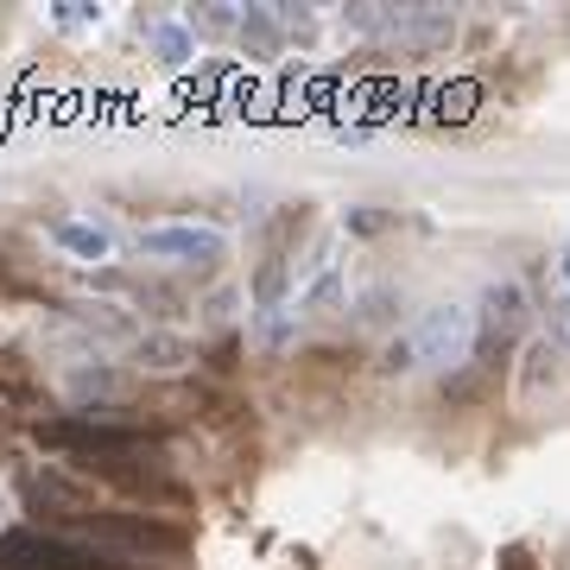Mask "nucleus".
<instances>
[{
	"instance_id": "nucleus-26",
	"label": "nucleus",
	"mask_w": 570,
	"mask_h": 570,
	"mask_svg": "<svg viewBox=\"0 0 570 570\" xmlns=\"http://www.w3.org/2000/svg\"><path fill=\"white\" fill-rule=\"evenodd\" d=\"M0 513H7V501H0Z\"/></svg>"
},
{
	"instance_id": "nucleus-10",
	"label": "nucleus",
	"mask_w": 570,
	"mask_h": 570,
	"mask_svg": "<svg viewBox=\"0 0 570 570\" xmlns=\"http://www.w3.org/2000/svg\"><path fill=\"white\" fill-rule=\"evenodd\" d=\"M0 406L7 412H45V381L20 348H0Z\"/></svg>"
},
{
	"instance_id": "nucleus-23",
	"label": "nucleus",
	"mask_w": 570,
	"mask_h": 570,
	"mask_svg": "<svg viewBox=\"0 0 570 570\" xmlns=\"http://www.w3.org/2000/svg\"><path fill=\"white\" fill-rule=\"evenodd\" d=\"M273 20H279V32H292V39H311V13L305 7H273Z\"/></svg>"
},
{
	"instance_id": "nucleus-4",
	"label": "nucleus",
	"mask_w": 570,
	"mask_h": 570,
	"mask_svg": "<svg viewBox=\"0 0 570 570\" xmlns=\"http://www.w3.org/2000/svg\"><path fill=\"white\" fill-rule=\"evenodd\" d=\"M412 343H419V367H463L475 355V311L438 298V305L419 311Z\"/></svg>"
},
{
	"instance_id": "nucleus-6",
	"label": "nucleus",
	"mask_w": 570,
	"mask_h": 570,
	"mask_svg": "<svg viewBox=\"0 0 570 570\" xmlns=\"http://www.w3.org/2000/svg\"><path fill=\"white\" fill-rule=\"evenodd\" d=\"M140 254L165 266H216L228 254V235L209 223H159V228H140Z\"/></svg>"
},
{
	"instance_id": "nucleus-15",
	"label": "nucleus",
	"mask_w": 570,
	"mask_h": 570,
	"mask_svg": "<svg viewBox=\"0 0 570 570\" xmlns=\"http://www.w3.org/2000/svg\"><path fill=\"white\" fill-rule=\"evenodd\" d=\"M242 45L254 58H279V20H273V7H242Z\"/></svg>"
},
{
	"instance_id": "nucleus-19",
	"label": "nucleus",
	"mask_w": 570,
	"mask_h": 570,
	"mask_svg": "<svg viewBox=\"0 0 570 570\" xmlns=\"http://www.w3.org/2000/svg\"><path fill=\"white\" fill-rule=\"evenodd\" d=\"M355 317H362V324H387V317H393V285H374V292H362Z\"/></svg>"
},
{
	"instance_id": "nucleus-17",
	"label": "nucleus",
	"mask_w": 570,
	"mask_h": 570,
	"mask_svg": "<svg viewBox=\"0 0 570 570\" xmlns=\"http://www.w3.org/2000/svg\"><path fill=\"white\" fill-rule=\"evenodd\" d=\"M381 374H419V343H412V330H400V336L381 348Z\"/></svg>"
},
{
	"instance_id": "nucleus-18",
	"label": "nucleus",
	"mask_w": 570,
	"mask_h": 570,
	"mask_svg": "<svg viewBox=\"0 0 570 570\" xmlns=\"http://www.w3.org/2000/svg\"><path fill=\"white\" fill-rule=\"evenodd\" d=\"M190 32H209V39L216 32H242V7H197L190 13Z\"/></svg>"
},
{
	"instance_id": "nucleus-21",
	"label": "nucleus",
	"mask_w": 570,
	"mask_h": 570,
	"mask_svg": "<svg viewBox=\"0 0 570 570\" xmlns=\"http://www.w3.org/2000/svg\"><path fill=\"white\" fill-rule=\"evenodd\" d=\"M51 20L77 32V26H96V20H102V7H89V0H58V7H51Z\"/></svg>"
},
{
	"instance_id": "nucleus-1",
	"label": "nucleus",
	"mask_w": 570,
	"mask_h": 570,
	"mask_svg": "<svg viewBox=\"0 0 570 570\" xmlns=\"http://www.w3.org/2000/svg\"><path fill=\"white\" fill-rule=\"evenodd\" d=\"M63 539H77V546L102 551L115 558L121 570H146V564H178L190 558V532L178 520H159V513H134V508H96L70 520Z\"/></svg>"
},
{
	"instance_id": "nucleus-5",
	"label": "nucleus",
	"mask_w": 570,
	"mask_h": 570,
	"mask_svg": "<svg viewBox=\"0 0 570 570\" xmlns=\"http://www.w3.org/2000/svg\"><path fill=\"white\" fill-rule=\"evenodd\" d=\"M520 330H527V285L494 279L489 292H482V311H475V355H482V362H501Z\"/></svg>"
},
{
	"instance_id": "nucleus-8",
	"label": "nucleus",
	"mask_w": 570,
	"mask_h": 570,
	"mask_svg": "<svg viewBox=\"0 0 570 570\" xmlns=\"http://www.w3.org/2000/svg\"><path fill=\"white\" fill-rule=\"evenodd\" d=\"M26 501H32V513H45V527L51 532H63L70 520H82V513H96L89 482H77L70 469H39V475L26 482Z\"/></svg>"
},
{
	"instance_id": "nucleus-12",
	"label": "nucleus",
	"mask_w": 570,
	"mask_h": 570,
	"mask_svg": "<svg viewBox=\"0 0 570 570\" xmlns=\"http://www.w3.org/2000/svg\"><path fill=\"white\" fill-rule=\"evenodd\" d=\"M51 242H58L70 261H96V266L115 254V235H108L102 223H82V216H58V223H51Z\"/></svg>"
},
{
	"instance_id": "nucleus-24",
	"label": "nucleus",
	"mask_w": 570,
	"mask_h": 570,
	"mask_svg": "<svg viewBox=\"0 0 570 570\" xmlns=\"http://www.w3.org/2000/svg\"><path fill=\"white\" fill-rule=\"evenodd\" d=\"M494 570H539V564H532V551H527V546H508Z\"/></svg>"
},
{
	"instance_id": "nucleus-16",
	"label": "nucleus",
	"mask_w": 570,
	"mask_h": 570,
	"mask_svg": "<svg viewBox=\"0 0 570 570\" xmlns=\"http://www.w3.org/2000/svg\"><path fill=\"white\" fill-rule=\"evenodd\" d=\"M475 102H482V89H475L469 77L444 82V89H438V121H456V127H463L469 115H475Z\"/></svg>"
},
{
	"instance_id": "nucleus-2",
	"label": "nucleus",
	"mask_w": 570,
	"mask_h": 570,
	"mask_svg": "<svg viewBox=\"0 0 570 570\" xmlns=\"http://www.w3.org/2000/svg\"><path fill=\"white\" fill-rule=\"evenodd\" d=\"M82 469L96 482H108V489H121L127 501H146V508H184L190 501V489L171 475V456L159 444H134L121 456H89Z\"/></svg>"
},
{
	"instance_id": "nucleus-11",
	"label": "nucleus",
	"mask_w": 570,
	"mask_h": 570,
	"mask_svg": "<svg viewBox=\"0 0 570 570\" xmlns=\"http://www.w3.org/2000/svg\"><path fill=\"white\" fill-rule=\"evenodd\" d=\"M336 305H343L336 242H317V254H311V279H305V292H298V317H305V311H336Z\"/></svg>"
},
{
	"instance_id": "nucleus-22",
	"label": "nucleus",
	"mask_w": 570,
	"mask_h": 570,
	"mask_svg": "<svg viewBox=\"0 0 570 570\" xmlns=\"http://www.w3.org/2000/svg\"><path fill=\"white\" fill-rule=\"evenodd\" d=\"M108 387H115L108 367H77V374H70V393H77V400H96V393H108Z\"/></svg>"
},
{
	"instance_id": "nucleus-20",
	"label": "nucleus",
	"mask_w": 570,
	"mask_h": 570,
	"mask_svg": "<svg viewBox=\"0 0 570 570\" xmlns=\"http://www.w3.org/2000/svg\"><path fill=\"white\" fill-rule=\"evenodd\" d=\"M551 343H558V355H570V292H551Z\"/></svg>"
},
{
	"instance_id": "nucleus-25",
	"label": "nucleus",
	"mask_w": 570,
	"mask_h": 570,
	"mask_svg": "<svg viewBox=\"0 0 570 570\" xmlns=\"http://www.w3.org/2000/svg\"><path fill=\"white\" fill-rule=\"evenodd\" d=\"M558 273H564V292H570V242H564V254H558Z\"/></svg>"
},
{
	"instance_id": "nucleus-3",
	"label": "nucleus",
	"mask_w": 570,
	"mask_h": 570,
	"mask_svg": "<svg viewBox=\"0 0 570 570\" xmlns=\"http://www.w3.org/2000/svg\"><path fill=\"white\" fill-rule=\"evenodd\" d=\"M0 570H121V564L51 527H13L0 532Z\"/></svg>"
},
{
	"instance_id": "nucleus-7",
	"label": "nucleus",
	"mask_w": 570,
	"mask_h": 570,
	"mask_svg": "<svg viewBox=\"0 0 570 570\" xmlns=\"http://www.w3.org/2000/svg\"><path fill=\"white\" fill-rule=\"evenodd\" d=\"M381 39L406 58H425V51H444L456 39V13L450 7H387V32Z\"/></svg>"
},
{
	"instance_id": "nucleus-9",
	"label": "nucleus",
	"mask_w": 570,
	"mask_h": 570,
	"mask_svg": "<svg viewBox=\"0 0 570 570\" xmlns=\"http://www.w3.org/2000/svg\"><path fill=\"white\" fill-rule=\"evenodd\" d=\"M520 400H539V393H551L558 381H564V355H558V343L551 336H527L520 343Z\"/></svg>"
},
{
	"instance_id": "nucleus-13",
	"label": "nucleus",
	"mask_w": 570,
	"mask_h": 570,
	"mask_svg": "<svg viewBox=\"0 0 570 570\" xmlns=\"http://www.w3.org/2000/svg\"><path fill=\"white\" fill-rule=\"evenodd\" d=\"M146 39H153V58L171 63V70H184V63L197 58V32L178 26V20H153V26H146Z\"/></svg>"
},
{
	"instance_id": "nucleus-14",
	"label": "nucleus",
	"mask_w": 570,
	"mask_h": 570,
	"mask_svg": "<svg viewBox=\"0 0 570 570\" xmlns=\"http://www.w3.org/2000/svg\"><path fill=\"white\" fill-rule=\"evenodd\" d=\"M134 362L140 367H184V362H197V348L184 343V336H171V330H153V336L134 343Z\"/></svg>"
}]
</instances>
